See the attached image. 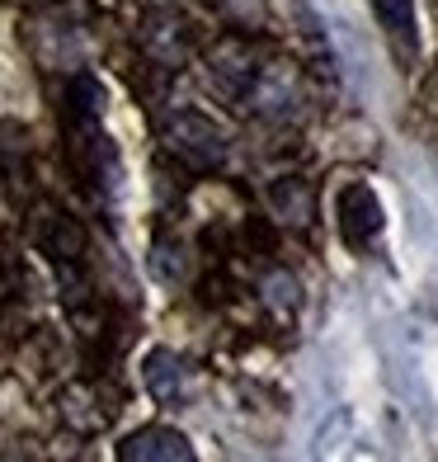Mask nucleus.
Wrapping results in <instances>:
<instances>
[{"label":"nucleus","mask_w":438,"mask_h":462,"mask_svg":"<svg viewBox=\"0 0 438 462\" xmlns=\"http://www.w3.org/2000/svg\"><path fill=\"white\" fill-rule=\"evenodd\" d=\"M160 142H165V152L175 161H184L189 171H213V165L226 161V133L213 118H203L194 109H179V114L165 118Z\"/></svg>","instance_id":"nucleus-1"},{"label":"nucleus","mask_w":438,"mask_h":462,"mask_svg":"<svg viewBox=\"0 0 438 462\" xmlns=\"http://www.w3.org/2000/svg\"><path fill=\"white\" fill-rule=\"evenodd\" d=\"M335 217H340L344 245H353V250L372 245L382 236V226H387V213H382L378 194H372V184H344L340 203H335Z\"/></svg>","instance_id":"nucleus-2"},{"label":"nucleus","mask_w":438,"mask_h":462,"mask_svg":"<svg viewBox=\"0 0 438 462\" xmlns=\"http://www.w3.org/2000/svg\"><path fill=\"white\" fill-rule=\"evenodd\" d=\"M118 457L123 462H189L194 448H189V439L170 425H141L118 444Z\"/></svg>","instance_id":"nucleus-3"},{"label":"nucleus","mask_w":438,"mask_h":462,"mask_svg":"<svg viewBox=\"0 0 438 462\" xmlns=\"http://www.w3.org/2000/svg\"><path fill=\"white\" fill-rule=\"evenodd\" d=\"M189 383H194V373H189V364H184L179 354H170V349L146 354V392H151L156 402L179 406L184 396H189Z\"/></svg>","instance_id":"nucleus-4"},{"label":"nucleus","mask_w":438,"mask_h":462,"mask_svg":"<svg viewBox=\"0 0 438 462\" xmlns=\"http://www.w3.org/2000/svg\"><path fill=\"white\" fill-rule=\"evenodd\" d=\"M372 14L387 33L391 52L401 61H415L420 57V29H415V0H372Z\"/></svg>","instance_id":"nucleus-5"},{"label":"nucleus","mask_w":438,"mask_h":462,"mask_svg":"<svg viewBox=\"0 0 438 462\" xmlns=\"http://www.w3.org/2000/svg\"><path fill=\"white\" fill-rule=\"evenodd\" d=\"M38 245H43L61 269H71V264H80V255H86V231H80L67 213L48 208L43 222H38Z\"/></svg>","instance_id":"nucleus-6"},{"label":"nucleus","mask_w":438,"mask_h":462,"mask_svg":"<svg viewBox=\"0 0 438 462\" xmlns=\"http://www.w3.org/2000/svg\"><path fill=\"white\" fill-rule=\"evenodd\" d=\"M141 43H146V52H151L156 61L170 67V61H184V52H189V29H184V19L175 10H160V14L146 19Z\"/></svg>","instance_id":"nucleus-7"}]
</instances>
